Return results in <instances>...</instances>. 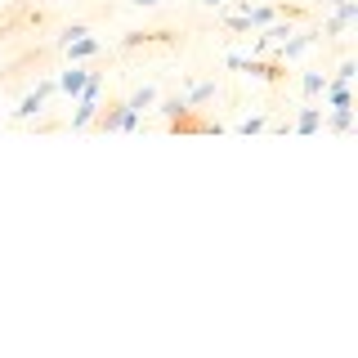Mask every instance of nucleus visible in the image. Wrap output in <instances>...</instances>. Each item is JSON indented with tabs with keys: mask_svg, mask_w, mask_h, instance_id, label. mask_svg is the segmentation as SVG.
Returning <instances> with one entry per match:
<instances>
[{
	"mask_svg": "<svg viewBox=\"0 0 358 358\" xmlns=\"http://www.w3.org/2000/svg\"><path fill=\"white\" fill-rule=\"evenodd\" d=\"M171 130H175V134H206V130H215V121L197 117V112H175Z\"/></svg>",
	"mask_w": 358,
	"mask_h": 358,
	"instance_id": "1",
	"label": "nucleus"
},
{
	"mask_svg": "<svg viewBox=\"0 0 358 358\" xmlns=\"http://www.w3.org/2000/svg\"><path fill=\"white\" fill-rule=\"evenodd\" d=\"M126 103H112V112H103V121H99V126H117V121H126V112H121Z\"/></svg>",
	"mask_w": 358,
	"mask_h": 358,
	"instance_id": "2",
	"label": "nucleus"
}]
</instances>
